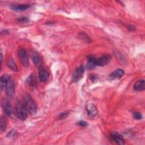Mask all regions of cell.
<instances>
[{
	"mask_svg": "<svg viewBox=\"0 0 145 145\" xmlns=\"http://www.w3.org/2000/svg\"><path fill=\"white\" fill-rule=\"evenodd\" d=\"M134 89L135 91H143L145 88V81L144 79H140L137 81L134 84Z\"/></svg>",
	"mask_w": 145,
	"mask_h": 145,
	"instance_id": "12",
	"label": "cell"
},
{
	"mask_svg": "<svg viewBox=\"0 0 145 145\" xmlns=\"http://www.w3.org/2000/svg\"><path fill=\"white\" fill-rule=\"evenodd\" d=\"M18 20L20 22H23V23H25L28 21V19L26 17H22V18H19V19H18Z\"/></svg>",
	"mask_w": 145,
	"mask_h": 145,
	"instance_id": "23",
	"label": "cell"
},
{
	"mask_svg": "<svg viewBox=\"0 0 145 145\" xmlns=\"http://www.w3.org/2000/svg\"><path fill=\"white\" fill-rule=\"evenodd\" d=\"M7 123L6 118L3 117H2L0 120V130L2 132L4 131L6 129Z\"/></svg>",
	"mask_w": 145,
	"mask_h": 145,
	"instance_id": "19",
	"label": "cell"
},
{
	"mask_svg": "<svg viewBox=\"0 0 145 145\" xmlns=\"http://www.w3.org/2000/svg\"><path fill=\"white\" fill-rule=\"evenodd\" d=\"M69 114V112H62L59 114V115L58 116V119L59 120H62V119H63V118H65Z\"/></svg>",
	"mask_w": 145,
	"mask_h": 145,
	"instance_id": "21",
	"label": "cell"
},
{
	"mask_svg": "<svg viewBox=\"0 0 145 145\" xmlns=\"http://www.w3.org/2000/svg\"><path fill=\"white\" fill-rule=\"evenodd\" d=\"M15 134H16V132H15V131H14V130H12V131H10V133H8V134H7V136L8 137H10V138H11V137H14L15 136Z\"/></svg>",
	"mask_w": 145,
	"mask_h": 145,
	"instance_id": "25",
	"label": "cell"
},
{
	"mask_svg": "<svg viewBox=\"0 0 145 145\" xmlns=\"http://www.w3.org/2000/svg\"><path fill=\"white\" fill-rule=\"evenodd\" d=\"M110 137L112 140H113L117 144H120V145H122L125 144L122 136L119 133L116 131H112L110 134Z\"/></svg>",
	"mask_w": 145,
	"mask_h": 145,
	"instance_id": "7",
	"label": "cell"
},
{
	"mask_svg": "<svg viewBox=\"0 0 145 145\" xmlns=\"http://www.w3.org/2000/svg\"><path fill=\"white\" fill-rule=\"evenodd\" d=\"M3 106V109H4V111L5 112V113L10 117H12L14 114V111L13 110L12 107L11 106V105L7 102L6 101H4L2 103Z\"/></svg>",
	"mask_w": 145,
	"mask_h": 145,
	"instance_id": "11",
	"label": "cell"
},
{
	"mask_svg": "<svg viewBox=\"0 0 145 145\" xmlns=\"http://www.w3.org/2000/svg\"><path fill=\"white\" fill-rule=\"evenodd\" d=\"M78 125L80 126H82V127H87V126H88V122L84 121H80L78 122Z\"/></svg>",
	"mask_w": 145,
	"mask_h": 145,
	"instance_id": "22",
	"label": "cell"
},
{
	"mask_svg": "<svg viewBox=\"0 0 145 145\" xmlns=\"http://www.w3.org/2000/svg\"><path fill=\"white\" fill-rule=\"evenodd\" d=\"M30 7L29 5L24 4V5H14L11 7V9L15 11H22L26 10Z\"/></svg>",
	"mask_w": 145,
	"mask_h": 145,
	"instance_id": "13",
	"label": "cell"
},
{
	"mask_svg": "<svg viewBox=\"0 0 145 145\" xmlns=\"http://www.w3.org/2000/svg\"><path fill=\"white\" fill-rule=\"evenodd\" d=\"M27 82L28 84V85L31 87H35L36 86V81L35 79L34 76L32 75H31L27 79Z\"/></svg>",
	"mask_w": 145,
	"mask_h": 145,
	"instance_id": "18",
	"label": "cell"
},
{
	"mask_svg": "<svg viewBox=\"0 0 145 145\" xmlns=\"http://www.w3.org/2000/svg\"><path fill=\"white\" fill-rule=\"evenodd\" d=\"M133 116L137 120H140L143 117L142 114H141V113H140L139 112H134L133 113Z\"/></svg>",
	"mask_w": 145,
	"mask_h": 145,
	"instance_id": "20",
	"label": "cell"
},
{
	"mask_svg": "<svg viewBox=\"0 0 145 145\" xmlns=\"http://www.w3.org/2000/svg\"><path fill=\"white\" fill-rule=\"evenodd\" d=\"M7 65L12 71H17L18 67H17L14 60L12 58L8 59V60L7 61Z\"/></svg>",
	"mask_w": 145,
	"mask_h": 145,
	"instance_id": "15",
	"label": "cell"
},
{
	"mask_svg": "<svg viewBox=\"0 0 145 145\" xmlns=\"http://www.w3.org/2000/svg\"><path fill=\"white\" fill-rule=\"evenodd\" d=\"M96 66L95 63V57L93 56H90L88 57V61H87V67L88 69L91 70L93 69Z\"/></svg>",
	"mask_w": 145,
	"mask_h": 145,
	"instance_id": "17",
	"label": "cell"
},
{
	"mask_svg": "<svg viewBox=\"0 0 145 145\" xmlns=\"http://www.w3.org/2000/svg\"><path fill=\"white\" fill-rule=\"evenodd\" d=\"M32 60L34 63V64L37 66L40 67L41 66V59L39 56V54L36 52H34L32 54Z\"/></svg>",
	"mask_w": 145,
	"mask_h": 145,
	"instance_id": "16",
	"label": "cell"
},
{
	"mask_svg": "<svg viewBox=\"0 0 145 145\" xmlns=\"http://www.w3.org/2000/svg\"><path fill=\"white\" fill-rule=\"evenodd\" d=\"M80 35H81V38L83 40V39L84 38V40L85 41H90V40H89V39L88 38V36H87L84 33H80Z\"/></svg>",
	"mask_w": 145,
	"mask_h": 145,
	"instance_id": "24",
	"label": "cell"
},
{
	"mask_svg": "<svg viewBox=\"0 0 145 145\" xmlns=\"http://www.w3.org/2000/svg\"><path fill=\"white\" fill-rule=\"evenodd\" d=\"M39 77L40 80L42 82H45L49 79V73L42 66H40L39 67Z\"/></svg>",
	"mask_w": 145,
	"mask_h": 145,
	"instance_id": "9",
	"label": "cell"
},
{
	"mask_svg": "<svg viewBox=\"0 0 145 145\" xmlns=\"http://www.w3.org/2000/svg\"><path fill=\"white\" fill-rule=\"evenodd\" d=\"M5 91L6 95L8 97H12L15 93V84L13 80L10 78L7 82Z\"/></svg>",
	"mask_w": 145,
	"mask_h": 145,
	"instance_id": "6",
	"label": "cell"
},
{
	"mask_svg": "<svg viewBox=\"0 0 145 145\" xmlns=\"http://www.w3.org/2000/svg\"><path fill=\"white\" fill-rule=\"evenodd\" d=\"M27 109V111L31 114H35L36 113V106L31 96L26 94L24 96V103H23Z\"/></svg>",
	"mask_w": 145,
	"mask_h": 145,
	"instance_id": "2",
	"label": "cell"
},
{
	"mask_svg": "<svg viewBox=\"0 0 145 145\" xmlns=\"http://www.w3.org/2000/svg\"><path fill=\"white\" fill-rule=\"evenodd\" d=\"M18 56L20 62L25 66L28 67L29 65L28 58L27 56V52L24 48H19L18 50Z\"/></svg>",
	"mask_w": 145,
	"mask_h": 145,
	"instance_id": "5",
	"label": "cell"
},
{
	"mask_svg": "<svg viewBox=\"0 0 145 145\" xmlns=\"http://www.w3.org/2000/svg\"><path fill=\"white\" fill-rule=\"evenodd\" d=\"M16 113L17 117L20 120H24L27 117V109L24 103L17 100L15 105Z\"/></svg>",
	"mask_w": 145,
	"mask_h": 145,
	"instance_id": "1",
	"label": "cell"
},
{
	"mask_svg": "<svg viewBox=\"0 0 145 145\" xmlns=\"http://www.w3.org/2000/svg\"><path fill=\"white\" fill-rule=\"evenodd\" d=\"M124 71L121 69H118L113 71L108 76V79L110 80H116L121 78L124 75Z\"/></svg>",
	"mask_w": 145,
	"mask_h": 145,
	"instance_id": "8",
	"label": "cell"
},
{
	"mask_svg": "<svg viewBox=\"0 0 145 145\" xmlns=\"http://www.w3.org/2000/svg\"><path fill=\"white\" fill-rule=\"evenodd\" d=\"M111 59V56L109 54H104L100 58L95 57V63L96 66H104L107 65Z\"/></svg>",
	"mask_w": 145,
	"mask_h": 145,
	"instance_id": "3",
	"label": "cell"
},
{
	"mask_svg": "<svg viewBox=\"0 0 145 145\" xmlns=\"http://www.w3.org/2000/svg\"><path fill=\"white\" fill-rule=\"evenodd\" d=\"M84 72V67L83 65L78 67L73 72L72 74V81L74 82H78L80 79L82 78Z\"/></svg>",
	"mask_w": 145,
	"mask_h": 145,
	"instance_id": "4",
	"label": "cell"
},
{
	"mask_svg": "<svg viewBox=\"0 0 145 145\" xmlns=\"http://www.w3.org/2000/svg\"><path fill=\"white\" fill-rule=\"evenodd\" d=\"M88 115L91 117H95L97 114V109L96 106L93 104H89L87 105L86 108Z\"/></svg>",
	"mask_w": 145,
	"mask_h": 145,
	"instance_id": "10",
	"label": "cell"
},
{
	"mask_svg": "<svg viewBox=\"0 0 145 145\" xmlns=\"http://www.w3.org/2000/svg\"><path fill=\"white\" fill-rule=\"evenodd\" d=\"M9 79H10V77L7 75H3L1 77L0 88H1V91H3L6 88L7 82V81Z\"/></svg>",
	"mask_w": 145,
	"mask_h": 145,
	"instance_id": "14",
	"label": "cell"
}]
</instances>
